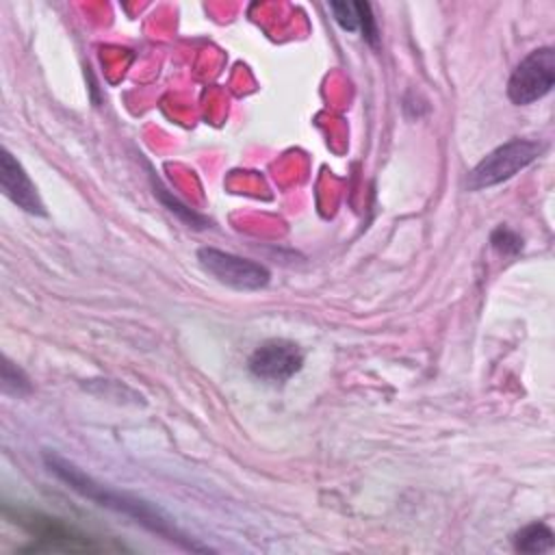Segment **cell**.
Wrapping results in <instances>:
<instances>
[{
  "label": "cell",
  "instance_id": "1",
  "mask_svg": "<svg viewBox=\"0 0 555 555\" xmlns=\"http://www.w3.org/2000/svg\"><path fill=\"white\" fill-rule=\"evenodd\" d=\"M43 462H46L48 470L54 473L67 488H72L80 496L93 501L95 505L106 507L117 514H124L126 518H132L137 525H141L143 529H147L186 551H208V546L189 538L182 529L176 527V522L163 509H158L150 501H143L134 494H128V492H121L106 483L95 481L91 475L80 470L74 462L65 460L56 451H50V449L43 451Z\"/></svg>",
  "mask_w": 555,
  "mask_h": 555
},
{
  "label": "cell",
  "instance_id": "2",
  "mask_svg": "<svg viewBox=\"0 0 555 555\" xmlns=\"http://www.w3.org/2000/svg\"><path fill=\"white\" fill-rule=\"evenodd\" d=\"M4 518L30 535V544L20 548L22 553H106L124 551L119 544H106L104 540L80 531L78 527L39 509L4 503Z\"/></svg>",
  "mask_w": 555,
  "mask_h": 555
},
{
  "label": "cell",
  "instance_id": "3",
  "mask_svg": "<svg viewBox=\"0 0 555 555\" xmlns=\"http://www.w3.org/2000/svg\"><path fill=\"white\" fill-rule=\"evenodd\" d=\"M546 150V143L538 139H509L501 145H496L492 152H488L466 176V189L468 191H483L490 186H496L522 169H527L531 163H535L542 152Z\"/></svg>",
  "mask_w": 555,
  "mask_h": 555
},
{
  "label": "cell",
  "instance_id": "4",
  "mask_svg": "<svg viewBox=\"0 0 555 555\" xmlns=\"http://www.w3.org/2000/svg\"><path fill=\"white\" fill-rule=\"evenodd\" d=\"M555 85V50L542 46L531 50L507 80V98L516 106H527L551 93Z\"/></svg>",
  "mask_w": 555,
  "mask_h": 555
},
{
  "label": "cell",
  "instance_id": "5",
  "mask_svg": "<svg viewBox=\"0 0 555 555\" xmlns=\"http://www.w3.org/2000/svg\"><path fill=\"white\" fill-rule=\"evenodd\" d=\"M197 262L217 282L236 291H260L271 280V273L264 264L217 247H199Z\"/></svg>",
  "mask_w": 555,
  "mask_h": 555
},
{
  "label": "cell",
  "instance_id": "6",
  "mask_svg": "<svg viewBox=\"0 0 555 555\" xmlns=\"http://www.w3.org/2000/svg\"><path fill=\"white\" fill-rule=\"evenodd\" d=\"M254 377L264 382H286L304 366V351L286 338L264 340L247 360Z\"/></svg>",
  "mask_w": 555,
  "mask_h": 555
},
{
  "label": "cell",
  "instance_id": "7",
  "mask_svg": "<svg viewBox=\"0 0 555 555\" xmlns=\"http://www.w3.org/2000/svg\"><path fill=\"white\" fill-rule=\"evenodd\" d=\"M0 189L24 212L39 215V217L46 215V206H43V199L39 197L35 182L30 180L22 163L7 147L2 150V156H0Z\"/></svg>",
  "mask_w": 555,
  "mask_h": 555
},
{
  "label": "cell",
  "instance_id": "8",
  "mask_svg": "<svg viewBox=\"0 0 555 555\" xmlns=\"http://www.w3.org/2000/svg\"><path fill=\"white\" fill-rule=\"evenodd\" d=\"M330 11L340 28H345L349 33L360 30L362 37L366 39V43L377 46L379 33H377V24H375L373 9L369 2H347V0L330 2Z\"/></svg>",
  "mask_w": 555,
  "mask_h": 555
},
{
  "label": "cell",
  "instance_id": "9",
  "mask_svg": "<svg viewBox=\"0 0 555 555\" xmlns=\"http://www.w3.org/2000/svg\"><path fill=\"white\" fill-rule=\"evenodd\" d=\"M555 544V535L548 525L544 522H529L522 529L516 531L514 535V548L518 553H529V555H540L551 551Z\"/></svg>",
  "mask_w": 555,
  "mask_h": 555
},
{
  "label": "cell",
  "instance_id": "10",
  "mask_svg": "<svg viewBox=\"0 0 555 555\" xmlns=\"http://www.w3.org/2000/svg\"><path fill=\"white\" fill-rule=\"evenodd\" d=\"M154 180V178H152ZM154 195L160 197V202L167 206V210H171L173 215H178L189 228H195V230H202L208 225V219L202 217L199 212L191 210L186 204H182L176 195H171L158 180H154Z\"/></svg>",
  "mask_w": 555,
  "mask_h": 555
},
{
  "label": "cell",
  "instance_id": "11",
  "mask_svg": "<svg viewBox=\"0 0 555 555\" xmlns=\"http://www.w3.org/2000/svg\"><path fill=\"white\" fill-rule=\"evenodd\" d=\"M0 379H2V392L4 395L22 397V395H28L33 390V384H30L28 375L15 362H11L7 356L2 358Z\"/></svg>",
  "mask_w": 555,
  "mask_h": 555
},
{
  "label": "cell",
  "instance_id": "12",
  "mask_svg": "<svg viewBox=\"0 0 555 555\" xmlns=\"http://www.w3.org/2000/svg\"><path fill=\"white\" fill-rule=\"evenodd\" d=\"M490 245L503 254V256H516L522 249V236L514 230H509L507 225H499L492 234H490Z\"/></svg>",
  "mask_w": 555,
  "mask_h": 555
}]
</instances>
